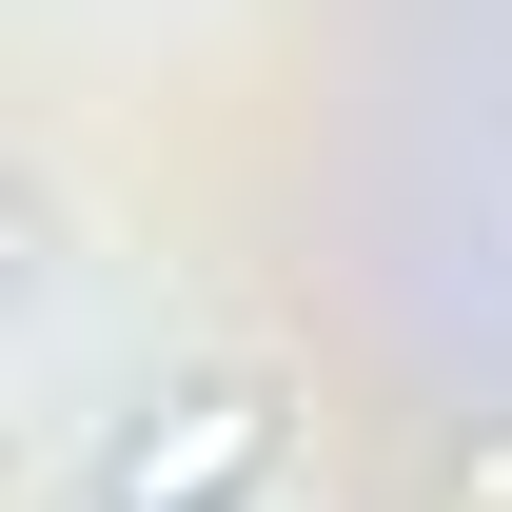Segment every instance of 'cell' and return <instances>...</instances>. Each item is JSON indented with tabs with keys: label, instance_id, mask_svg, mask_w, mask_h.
I'll use <instances>...</instances> for the list:
<instances>
[{
	"label": "cell",
	"instance_id": "cell-2",
	"mask_svg": "<svg viewBox=\"0 0 512 512\" xmlns=\"http://www.w3.org/2000/svg\"><path fill=\"white\" fill-rule=\"evenodd\" d=\"M217 512H256V493H217Z\"/></svg>",
	"mask_w": 512,
	"mask_h": 512
},
{
	"label": "cell",
	"instance_id": "cell-1",
	"mask_svg": "<svg viewBox=\"0 0 512 512\" xmlns=\"http://www.w3.org/2000/svg\"><path fill=\"white\" fill-rule=\"evenodd\" d=\"M276 473V414H256V375H158L119 414V434L79 453V512H217Z\"/></svg>",
	"mask_w": 512,
	"mask_h": 512
}]
</instances>
